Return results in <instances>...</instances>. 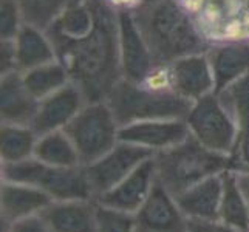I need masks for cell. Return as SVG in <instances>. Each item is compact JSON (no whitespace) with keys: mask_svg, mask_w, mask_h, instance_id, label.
<instances>
[{"mask_svg":"<svg viewBox=\"0 0 249 232\" xmlns=\"http://www.w3.org/2000/svg\"><path fill=\"white\" fill-rule=\"evenodd\" d=\"M191 136V130L181 118L147 119L123 125L119 128V141L130 143L153 153L167 150Z\"/></svg>","mask_w":249,"mask_h":232,"instance_id":"10","label":"cell"},{"mask_svg":"<svg viewBox=\"0 0 249 232\" xmlns=\"http://www.w3.org/2000/svg\"><path fill=\"white\" fill-rule=\"evenodd\" d=\"M221 201L218 221L235 232H249V206L238 184L237 172L226 170L221 174Z\"/></svg>","mask_w":249,"mask_h":232,"instance_id":"22","label":"cell"},{"mask_svg":"<svg viewBox=\"0 0 249 232\" xmlns=\"http://www.w3.org/2000/svg\"><path fill=\"white\" fill-rule=\"evenodd\" d=\"M51 203H53V198L39 187L0 179L2 229L19 220L40 215Z\"/></svg>","mask_w":249,"mask_h":232,"instance_id":"16","label":"cell"},{"mask_svg":"<svg viewBox=\"0 0 249 232\" xmlns=\"http://www.w3.org/2000/svg\"><path fill=\"white\" fill-rule=\"evenodd\" d=\"M157 179L172 195L181 194L206 178L232 170V158L208 149L191 135L167 150L155 153Z\"/></svg>","mask_w":249,"mask_h":232,"instance_id":"4","label":"cell"},{"mask_svg":"<svg viewBox=\"0 0 249 232\" xmlns=\"http://www.w3.org/2000/svg\"><path fill=\"white\" fill-rule=\"evenodd\" d=\"M22 79L25 87L37 101L50 96L59 89L65 87L68 82H71L67 68L59 59L23 71Z\"/></svg>","mask_w":249,"mask_h":232,"instance_id":"26","label":"cell"},{"mask_svg":"<svg viewBox=\"0 0 249 232\" xmlns=\"http://www.w3.org/2000/svg\"><path fill=\"white\" fill-rule=\"evenodd\" d=\"M167 73L172 90L192 102L215 91L212 67L206 53L177 59L167 65Z\"/></svg>","mask_w":249,"mask_h":232,"instance_id":"15","label":"cell"},{"mask_svg":"<svg viewBox=\"0 0 249 232\" xmlns=\"http://www.w3.org/2000/svg\"><path fill=\"white\" fill-rule=\"evenodd\" d=\"M0 179L39 187L53 201L96 200L84 166L57 167L30 158L20 162L0 164Z\"/></svg>","mask_w":249,"mask_h":232,"instance_id":"5","label":"cell"},{"mask_svg":"<svg viewBox=\"0 0 249 232\" xmlns=\"http://www.w3.org/2000/svg\"><path fill=\"white\" fill-rule=\"evenodd\" d=\"M96 23V13L91 0H78L51 25L48 34L67 40H78L91 33Z\"/></svg>","mask_w":249,"mask_h":232,"instance_id":"23","label":"cell"},{"mask_svg":"<svg viewBox=\"0 0 249 232\" xmlns=\"http://www.w3.org/2000/svg\"><path fill=\"white\" fill-rule=\"evenodd\" d=\"M133 16L158 67H167L183 56L206 53L212 45L195 11L179 0H149Z\"/></svg>","mask_w":249,"mask_h":232,"instance_id":"2","label":"cell"},{"mask_svg":"<svg viewBox=\"0 0 249 232\" xmlns=\"http://www.w3.org/2000/svg\"><path fill=\"white\" fill-rule=\"evenodd\" d=\"M91 3L96 23L90 34L78 40H67L51 34L50 37L71 82L81 89L87 102H99L107 101L111 90L123 79V71L119 62L118 14L99 0H91Z\"/></svg>","mask_w":249,"mask_h":232,"instance_id":"1","label":"cell"},{"mask_svg":"<svg viewBox=\"0 0 249 232\" xmlns=\"http://www.w3.org/2000/svg\"><path fill=\"white\" fill-rule=\"evenodd\" d=\"M17 68L23 73L31 68L53 62L57 59L56 48L50 34L30 23H23L14 37Z\"/></svg>","mask_w":249,"mask_h":232,"instance_id":"20","label":"cell"},{"mask_svg":"<svg viewBox=\"0 0 249 232\" xmlns=\"http://www.w3.org/2000/svg\"><path fill=\"white\" fill-rule=\"evenodd\" d=\"M106 102L121 127L147 119H186L192 107V101L172 90L167 67H158L145 82L121 79Z\"/></svg>","mask_w":249,"mask_h":232,"instance_id":"3","label":"cell"},{"mask_svg":"<svg viewBox=\"0 0 249 232\" xmlns=\"http://www.w3.org/2000/svg\"><path fill=\"white\" fill-rule=\"evenodd\" d=\"M19 71L14 39H0V76Z\"/></svg>","mask_w":249,"mask_h":232,"instance_id":"30","label":"cell"},{"mask_svg":"<svg viewBox=\"0 0 249 232\" xmlns=\"http://www.w3.org/2000/svg\"><path fill=\"white\" fill-rule=\"evenodd\" d=\"M237 178H238V184L242 187V191L248 200V206H249V172H237Z\"/></svg>","mask_w":249,"mask_h":232,"instance_id":"34","label":"cell"},{"mask_svg":"<svg viewBox=\"0 0 249 232\" xmlns=\"http://www.w3.org/2000/svg\"><path fill=\"white\" fill-rule=\"evenodd\" d=\"M155 183L157 166L155 155H153L152 158L145 160L141 166L136 167L130 175L125 177L121 183H118L110 191L96 196V201L118 211L136 214L145 203V200L149 198Z\"/></svg>","mask_w":249,"mask_h":232,"instance_id":"14","label":"cell"},{"mask_svg":"<svg viewBox=\"0 0 249 232\" xmlns=\"http://www.w3.org/2000/svg\"><path fill=\"white\" fill-rule=\"evenodd\" d=\"M186 123L198 143L211 150L232 155L238 140V121L220 93L212 91L194 101Z\"/></svg>","mask_w":249,"mask_h":232,"instance_id":"6","label":"cell"},{"mask_svg":"<svg viewBox=\"0 0 249 232\" xmlns=\"http://www.w3.org/2000/svg\"><path fill=\"white\" fill-rule=\"evenodd\" d=\"M2 232H53V231H51L44 217L34 215L13 223V225L3 228Z\"/></svg>","mask_w":249,"mask_h":232,"instance_id":"31","label":"cell"},{"mask_svg":"<svg viewBox=\"0 0 249 232\" xmlns=\"http://www.w3.org/2000/svg\"><path fill=\"white\" fill-rule=\"evenodd\" d=\"M39 101L25 87L22 73L0 76V123L31 125Z\"/></svg>","mask_w":249,"mask_h":232,"instance_id":"17","label":"cell"},{"mask_svg":"<svg viewBox=\"0 0 249 232\" xmlns=\"http://www.w3.org/2000/svg\"><path fill=\"white\" fill-rule=\"evenodd\" d=\"M87 104L84 93L74 82H68L53 94L39 101L31 127L39 136L56 130H65L76 115Z\"/></svg>","mask_w":249,"mask_h":232,"instance_id":"12","label":"cell"},{"mask_svg":"<svg viewBox=\"0 0 249 232\" xmlns=\"http://www.w3.org/2000/svg\"><path fill=\"white\" fill-rule=\"evenodd\" d=\"M118 42L123 79L145 82L158 65L133 13H118Z\"/></svg>","mask_w":249,"mask_h":232,"instance_id":"9","label":"cell"},{"mask_svg":"<svg viewBox=\"0 0 249 232\" xmlns=\"http://www.w3.org/2000/svg\"><path fill=\"white\" fill-rule=\"evenodd\" d=\"M220 94L232 107L238 121V140L231 155L232 170L249 172V76Z\"/></svg>","mask_w":249,"mask_h":232,"instance_id":"21","label":"cell"},{"mask_svg":"<svg viewBox=\"0 0 249 232\" xmlns=\"http://www.w3.org/2000/svg\"><path fill=\"white\" fill-rule=\"evenodd\" d=\"M206 54L212 67L215 93L228 90L249 76V39L215 40Z\"/></svg>","mask_w":249,"mask_h":232,"instance_id":"13","label":"cell"},{"mask_svg":"<svg viewBox=\"0 0 249 232\" xmlns=\"http://www.w3.org/2000/svg\"><path fill=\"white\" fill-rule=\"evenodd\" d=\"M34 158L40 162H45V164L57 167L82 166L79 153L65 130L40 135L36 149H34Z\"/></svg>","mask_w":249,"mask_h":232,"instance_id":"25","label":"cell"},{"mask_svg":"<svg viewBox=\"0 0 249 232\" xmlns=\"http://www.w3.org/2000/svg\"><path fill=\"white\" fill-rule=\"evenodd\" d=\"M187 232H235L218 220H189Z\"/></svg>","mask_w":249,"mask_h":232,"instance_id":"32","label":"cell"},{"mask_svg":"<svg viewBox=\"0 0 249 232\" xmlns=\"http://www.w3.org/2000/svg\"><path fill=\"white\" fill-rule=\"evenodd\" d=\"M96 231L98 232H138L135 214L108 208L96 201Z\"/></svg>","mask_w":249,"mask_h":232,"instance_id":"28","label":"cell"},{"mask_svg":"<svg viewBox=\"0 0 249 232\" xmlns=\"http://www.w3.org/2000/svg\"><path fill=\"white\" fill-rule=\"evenodd\" d=\"M153 155L155 153L142 149L140 145L119 141L104 157H101L89 166H84L94 195L99 196L110 191Z\"/></svg>","mask_w":249,"mask_h":232,"instance_id":"8","label":"cell"},{"mask_svg":"<svg viewBox=\"0 0 249 232\" xmlns=\"http://www.w3.org/2000/svg\"><path fill=\"white\" fill-rule=\"evenodd\" d=\"M40 215L53 232H98L96 200L53 201Z\"/></svg>","mask_w":249,"mask_h":232,"instance_id":"18","label":"cell"},{"mask_svg":"<svg viewBox=\"0 0 249 232\" xmlns=\"http://www.w3.org/2000/svg\"><path fill=\"white\" fill-rule=\"evenodd\" d=\"M119 123L106 101L87 102L65 127L79 153L82 166H89L119 143Z\"/></svg>","mask_w":249,"mask_h":232,"instance_id":"7","label":"cell"},{"mask_svg":"<svg viewBox=\"0 0 249 232\" xmlns=\"http://www.w3.org/2000/svg\"><path fill=\"white\" fill-rule=\"evenodd\" d=\"M221 189V175H215L186 189L175 198L189 220H218Z\"/></svg>","mask_w":249,"mask_h":232,"instance_id":"19","label":"cell"},{"mask_svg":"<svg viewBox=\"0 0 249 232\" xmlns=\"http://www.w3.org/2000/svg\"><path fill=\"white\" fill-rule=\"evenodd\" d=\"M113 13H136L149 0H99Z\"/></svg>","mask_w":249,"mask_h":232,"instance_id":"33","label":"cell"},{"mask_svg":"<svg viewBox=\"0 0 249 232\" xmlns=\"http://www.w3.org/2000/svg\"><path fill=\"white\" fill-rule=\"evenodd\" d=\"M74 2L78 0H17L23 22L45 31Z\"/></svg>","mask_w":249,"mask_h":232,"instance_id":"27","label":"cell"},{"mask_svg":"<svg viewBox=\"0 0 249 232\" xmlns=\"http://www.w3.org/2000/svg\"><path fill=\"white\" fill-rule=\"evenodd\" d=\"M23 23L17 0H0V39H14Z\"/></svg>","mask_w":249,"mask_h":232,"instance_id":"29","label":"cell"},{"mask_svg":"<svg viewBox=\"0 0 249 232\" xmlns=\"http://www.w3.org/2000/svg\"><path fill=\"white\" fill-rule=\"evenodd\" d=\"M138 232H187L189 218L179 209L172 195L158 179L149 198L135 214Z\"/></svg>","mask_w":249,"mask_h":232,"instance_id":"11","label":"cell"},{"mask_svg":"<svg viewBox=\"0 0 249 232\" xmlns=\"http://www.w3.org/2000/svg\"><path fill=\"white\" fill-rule=\"evenodd\" d=\"M39 135L31 125L2 124L0 127V160L2 164L34 158Z\"/></svg>","mask_w":249,"mask_h":232,"instance_id":"24","label":"cell"}]
</instances>
